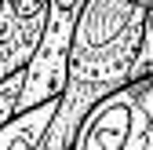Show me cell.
Instances as JSON below:
<instances>
[{
  "instance_id": "3957f363",
  "label": "cell",
  "mask_w": 153,
  "mask_h": 150,
  "mask_svg": "<svg viewBox=\"0 0 153 150\" xmlns=\"http://www.w3.org/2000/svg\"><path fill=\"white\" fill-rule=\"evenodd\" d=\"M80 8H62L48 0L44 29L36 37V48L29 55V62L22 66V88H18V110L36 106L44 99H59V92L66 84V48L73 33V18Z\"/></svg>"
},
{
  "instance_id": "5b68a950",
  "label": "cell",
  "mask_w": 153,
  "mask_h": 150,
  "mask_svg": "<svg viewBox=\"0 0 153 150\" xmlns=\"http://www.w3.org/2000/svg\"><path fill=\"white\" fill-rule=\"evenodd\" d=\"M153 73V8H146V22H142V40L135 51V66H131V77H142Z\"/></svg>"
},
{
  "instance_id": "277c9868",
  "label": "cell",
  "mask_w": 153,
  "mask_h": 150,
  "mask_svg": "<svg viewBox=\"0 0 153 150\" xmlns=\"http://www.w3.org/2000/svg\"><path fill=\"white\" fill-rule=\"evenodd\" d=\"M55 106H59V99H44L36 106H26L18 114H11L0 124V150H36L44 128L55 117Z\"/></svg>"
},
{
  "instance_id": "6da1fadb",
  "label": "cell",
  "mask_w": 153,
  "mask_h": 150,
  "mask_svg": "<svg viewBox=\"0 0 153 150\" xmlns=\"http://www.w3.org/2000/svg\"><path fill=\"white\" fill-rule=\"evenodd\" d=\"M142 22V0H84L80 4L66 48V84L36 150H66L80 117L102 95L131 81Z\"/></svg>"
},
{
  "instance_id": "7a4b0ae2",
  "label": "cell",
  "mask_w": 153,
  "mask_h": 150,
  "mask_svg": "<svg viewBox=\"0 0 153 150\" xmlns=\"http://www.w3.org/2000/svg\"><path fill=\"white\" fill-rule=\"evenodd\" d=\"M66 150H153V73L102 95L80 117Z\"/></svg>"
}]
</instances>
